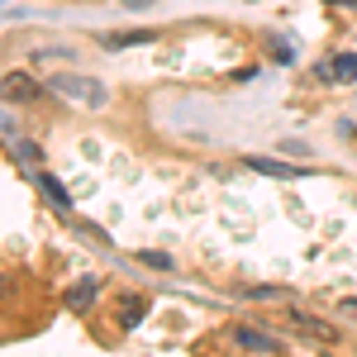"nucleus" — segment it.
<instances>
[{"mask_svg":"<svg viewBox=\"0 0 357 357\" xmlns=\"http://www.w3.org/2000/svg\"><path fill=\"white\" fill-rule=\"evenodd\" d=\"M53 91L77 96V100H86V105H105V91H100V86H91V77H57Z\"/></svg>","mask_w":357,"mask_h":357,"instance_id":"1","label":"nucleus"},{"mask_svg":"<svg viewBox=\"0 0 357 357\" xmlns=\"http://www.w3.org/2000/svg\"><path fill=\"white\" fill-rule=\"evenodd\" d=\"M314 77H319V82H357V57L343 53V57H333V62H319Z\"/></svg>","mask_w":357,"mask_h":357,"instance_id":"2","label":"nucleus"},{"mask_svg":"<svg viewBox=\"0 0 357 357\" xmlns=\"http://www.w3.org/2000/svg\"><path fill=\"white\" fill-rule=\"evenodd\" d=\"M252 172H262V176H281V181H301L305 167H291V162H276V158H248Z\"/></svg>","mask_w":357,"mask_h":357,"instance_id":"3","label":"nucleus"},{"mask_svg":"<svg viewBox=\"0 0 357 357\" xmlns=\"http://www.w3.org/2000/svg\"><path fill=\"white\" fill-rule=\"evenodd\" d=\"M234 343L248 348V353H281V343L272 333H257V329H234Z\"/></svg>","mask_w":357,"mask_h":357,"instance_id":"4","label":"nucleus"},{"mask_svg":"<svg viewBox=\"0 0 357 357\" xmlns=\"http://www.w3.org/2000/svg\"><path fill=\"white\" fill-rule=\"evenodd\" d=\"M38 191L48 195V205H53V210H72V195H67V186H62L57 176H48V172H38Z\"/></svg>","mask_w":357,"mask_h":357,"instance_id":"5","label":"nucleus"},{"mask_svg":"<svg viewBox=\"0 0 357 357\" xmlns=\"http://www.w3.org/2000/svg\"><path fill=\"white\" fill-rule=\"evenodd\" d=\"M153 38H158L153 29H134V33H110L105 48H129V43H153Z\"/></svg>","mask_w":357,"mask_h":357,"instance_id":"6","label":"nucleus"},{"mask_svg":"<svg viewBox=\"0 0 357 357\" xmlns=\"http://www.w3.org/2000/svg\"><path fill=\"white\" fill-rule=\"evenodd\" d=\"M91 296H96V276L77 281V286L67 291V305H72V310H82V305H91Z\"/></svg>","mask_w":357,"mask_h":357,"instance_id":"7","label":"nucleus"},{"mask_svg":"<svg viewBox=\"0 0 357 357\" xmlns=\"http://www.w3.org/2000/svg\"><path fill=\"white\" fill-rule=\"evenodd\" d=\"M0 91H5V96H10V100H29V96H33V82H29V77H20V72H15V77H5V86H0Z\"/></svg>","mask_w":357,"mask_h":357,"instance_id":"8","label":"nucleus"},{"mask_svg":"<svg viewBox=\"0 0 357 357\" xmlns=\"http://www.w3.org/2000/svg\"><path fill=\"white\" fill-rule=\"evenodd\" d=\"M138 257H143L148 267H158V272H172V257H167V252H138Z\"/></svg>","mask_w":357,"mask_h":357,"instance_id":"9","label":"nucleus"},{"mask_svg":"<svg viewBox=\"0 0 357 357\" xmlns=\"http://www.w3.org/2000/svg\"><path fill=\"white\" fill-rule=\"evenodd\" d=\"M138 319H143V301H129V314H124V329H134Z\"/></svg>","mask_w":357,"mask_h":357,"instance_id":"10","label":"nucleus"},{"mask_svg":"<svg viewBox=\"0 0 357 357\" xmlns=\"http://www.w3.org/2000/svg\"><path fill=\"white\" fill-rule=\"evenodd\" d=\"M343 314H357V301H343Z\"/></svg>","mask_w":357,"mask_h":357,"instance_id":"11","label":"nucleus"},{"mask_svg":"<svg viewBox=\"0 0 357 357\" xmlns=\"http://www.w3.org/2000/svg\"><path fill=\"white\" fill-rule=\"evenodd\" d=\"M124 5H143V0H124Z\"/></svg>","mask_w":357,"mask_h":357,"instance_id":"12","label":"nucleus"}]
</instances>
